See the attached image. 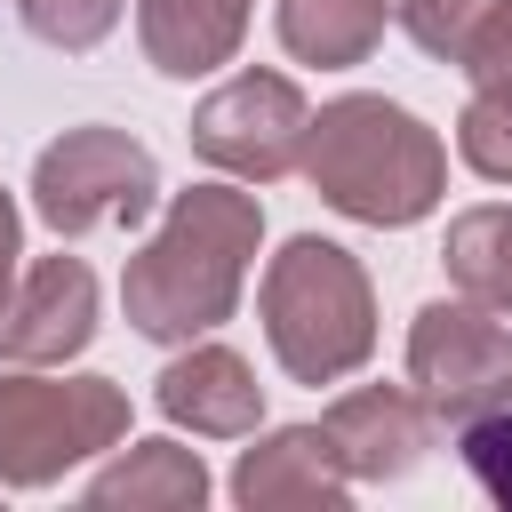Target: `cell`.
<instances>
[{
	"mask_svg": "<svg viewBox=\"0 0 512 512\" xmlns=\"http://www.w3.org/2000/svg\"><path fill=\"white\" fill-rule=\"evenodd\" d=\"M256 248H264V200H256V184L208 176V184L168 192L152 240L120 272L128 328L152 336V344H168V352L192 344V336H216L240 312V296H248Z\"/></svg>",
	"mask_w": 512,
	"mask_h": 512,
	"instance_id": "1",
	"label": "cell"
},
{
	"mask_svg": "<svg viewBox=\"0 0 512 512\" xmlns=\"http://www.w3.org/2000/svg\"><path fill=\"white\" fill-rule=\"evenodd\" d=\"M296 176L320 192V208H336L344 224L368 232H408L448 200V144L440 128H424L408 104L392 96H328L304 120V152Z\"/></svg>",
	"mask_w": 512,
	"mask_h": 512,
	"instance_id": "2",
	"label": "cell"
},
{
	"mask_svg": "<svg viewBox=\"0 0 512 512\" xmlns=\"http://www.w3.org/2000/svg\"><path fill=\"white\" fill-rule=\"evenodd\" d=\"M256 320L288 384H352L376 360V288L344 240H280V256H264L256 280Z\"/></svg>",
	"mask_w": 512,
	"mask_h": 512,
	"instance_id": "3",
	"label": "cell"
},
{
	"mask_svg": "<svg viewBox=\"0 0 512 512\" xmlns=\"http://www.w3.org/2000/svg\"><path fill=\"white\" fill-rule=\"evenodd\" d=\"M128 440V384L80 368H0V488L32 496Z\"/></svg>",
	"mask_w": 512,
	"mask_h": 512,
	"instance_id": "4",
	"label": "cell"
},
{
	"mask_svg": "<svg viewBox=\"0 0 512 512\" xmlns=\"http://www.w3.org/2000/svg\"><path fill=\"white\" fill-rule=\"evenodd\" d=\"M160 200H168V184H160L152 144H136L112 120H80L56 144H40V160H32V216L56 240L136 232Z\"/></svg>",
	"mask_w": 512,
	"mask_h": 512,
	"instance_id": "5",
	"label": "cell"
},
{
	"mask_svg": "<svg viewBox=\"0 0 512 512\" xmlns=\"http://www.w3.org/2000/svg\"><path fill=\"white\" fill-rule=\"evenodd\" d=\"M408 384L440 416V432L504 408L512 400V320H496L488 304H472L456 288L432 296L408 328Z\"/></svg>",
	"mask_w": 512,
	"mask_h": 512,
	"instance_id": "6",
	"label": "cell"
},
{
	"mask_svg": "<svg viewBox=\"0 0 512 512\" xmlns=\"http://www.w3.org/2000/svg\"><path fill=\"white\" fill-rule=\"evenodd\" d=\"M304 120H312L304 88H296L288 72H256V64H248V72L216 80V88L192 104L184 144H192L216 176H232V184H280V176H296Z\"/></svg>",
	"mask_w": 512,
	"mask_h": 512,
	"instance_id": "7",
	"label": "cell"
},
{
	"mask_svg": "<svg viewBox=\"0 0 512 512\" xmlns=\"http://www.w3.org/2000/svg\"><path fill=\"white\" fill-rule=\"evenodd\" d=\"M320 432H328L336 464L352 472V488H392L432 456L440 416L416 400V384H352V392L328 400Z\"/></svg>",
	"mask_w": 512,
	"mask_h": 512,
	"instance_id": "8",
	"label": "cell"
},
{
	"mask_svg": "<svg viewBox=\"0 0 512 512\" xmlns=\"http://www.w3.org/2000/svg\"><path fill=\"white\" fill-rule=\"evenodd\" d=\"M96 272L80 256H32L16 272V296L0 312V360L8 368H64L96 344Z\"/></svg>",
	"mask_w": 512,
	"mask_h": 512,
	"instance_id": "9",
	"label": "cell"
},
{
	"mask_svg": "<svg viewBox=\"0 0 512 512\" xmlns=\"http://www.w3.org/2000/svg\"><path fill=\"white\" fill-rule=\"evenodd\" d=\"M152 400H160V416H168L176 432H192V440H248V432L264 424V384H256V368H248V352H232V344H216V336L176 344V360L152 376Z\"/></svg>",
	"mask_w": 512,
	"mask_h": 512,
	"instance_id": "10",
	"label": "cell"
},
{
	"mask_svg": "<svg viewBox=\"0 0 512 512\" xmlns=\"http://www.w3.org/2000/svg\"><path fill=\"white\" fill-rule=\"evenodd\" d=\"M224 488H232V504H248V512H272V504L344 512V504H352V472L336 464V448H328L320 424H272V432L256 424Z\"/></svg>",
	"mask_w": 512,
	"mask_h": 512,
	"instance_id": "11",
	"label": "cell"
},
{
	"mask_svg": "<svg viewBox=\"0 0 512 512\" xmlns=\"http://www.w3.org/2000/svg\"><path fill=\"white\" fill-rule=\"evenodd\" d=\"M256 0H136V48L160 80H208L240 56Z\"/></svg>",
	"mask_w": 512,
	"mask_h": 512,
	"instance_id": "12",
	"label": "cell"
},
{
	"mask_svg": "<svg viewBox=\"0 0 512 512\" xmlns=\"http://www.w3.org/2000/svg\"><path fill=\"white\" fill-rule=\"evenodd\" d=\"M80 496L104 512H120V504L128 512H200L216 496V480H208L200 448H184V440H120L96 456Z\"/></svg>",
	"mask_w": 512,
	"mask_h": 512,
	"instance_id": "13",
	"label": "cell"
},
{
	"mask_svg": "<svg viewBox=\"0 0 512 512\" xmlns=\"http://www.w3.org/2000/svg\"><path fill=\"white\" fill-rule=\"evenodd\" d=\"M392 8L384 0H272V32L296 64H320V72H352L376 56Z\"/></svg>",
	"mask_w": 512,
	"mask_h": 512,
	"instance_id": "14",
	"label": "cell"
},
{
	"mask_svg": "<svg viewBox=\"0 0 512 512\" xmlns=\"http://www.w3.org/2000/svg\"><path fill=\"white\" fill-rule=\"evenodd\" d=\"M440 264H448V288L456 296H472L496 320H512V200L456 208L448 216V240H440Z\"/></svg>",
	"mask_w": 512,
	"mask_h": 512,
	"instance_id": "15",
	"label": "cell"
},
{
	"mask_svg": "<svg viewBox=\"0 0 512 512\" xmlns=\"http://www.w3.org/2000/svg\"><path fill=\"white\" fill-rule=\"evenodd\" d=\"M16 16H24V32H32L40 48L88 56V48H104V40L120 32L128 0H16Z\"/></svg>",
	"mask_w": 512,
	"mask_h": 512,
	"instance_id": "16",
	"label": "cell"
},
{
	"mask_svg": "<svg viewBox=\"0 0 512 512\" xmlns=\"http://www.w3.org/2000/svg\"><path fill=\"white\" fill-rule=\"evenodd\" d=\"M456 160L480 184H512V96L504 88H472V104L456 112Z\"/></svg>",
	"mask_w": 512,
	"mask_h": 512,
	"instance_id": "17",
	"label": "cell"
},
{
	"mask_svg": "<svg viewBox=\"0 0 512 512\" xmlns=\"http://www.w3.org/2000/svg\"><path fill=\"white\" fill-rule=\"evenodd\" d=\"M488 8H496V0H392V24H400L432 64H456L464 40H472V24H480Z\"/></svg>",
	"mask_w": 512,
	"mask_h": 512,
	"instance_id": "18",
	"label": "cell"
},
{
	"mask_svg": "<svg viewBox=\"0 0 512 512\" xmlns=\"http://www.w3.org/2000/svg\"><path fill=\"white\" fill-rule=\"evenodd\" d=\"M456 456H464V472L480 480V496H496V504L512 512V400L488 408V416H464V424H456Z\"/></svg>",
	"mask_w": 512,
	"mask_h": 512,
	"instance_id": "19",
	"label": "cell"
},
{
	"mask_svg": "<svg viewBox=\"0 0 512 512\" xmlns=\"http://www.w3.org/2000/svg\"><path fill=\"white\" fill-rule=\"evenodd\" d=\"M456 72H464L472 88H504V96H512V0H496V8L472 24V40H464Z\"/></svg>",
	"mask_w": 512,
	"mask_h": 512,
	"instance_id": "20",
	"label": "cell"
},
{
	"mask_svg": "<svg viewBox=\"0 0 512 512\" xmlns=\"http://www.w3.org/2000/svg\"><path fill=\"white\" fill-rule=\"evenodd\" d=\"M16 272H24V208L0 192V312H8V296H16Z\"/></svg>",
	"mask_w": 512,
	"mask_h": 512,
	"instance_id": "21",
	"label": "cell"
},
{
	"mask_svg": "<svg viewBox=\"0 0 512 512\" xmlns=\"http://www.w3.org/2000/svg\"><path fill=\"white\" fill-rule=\"evenodd\" d=\"M0 496H8V488H0Z\"/></svg>",
	"mask_w": 512,
	"mask_h": 512,
	"instance_id": "22",
	"label": "cell"
},
{
	"mask_svg": "<svg viewBox=\"0 0 512 512\" xmlns=\"http://www.w3.org/2000/svg\"><path fill=\"white\" fill-rule=\"evenodd\" d=\"M384 8H392V0H384Z\"/></svg>",
	"mask_w": 512,
	"mask_h": 512,
	"instance_id": "23",
	"label": "cell"
}]
</instances>
